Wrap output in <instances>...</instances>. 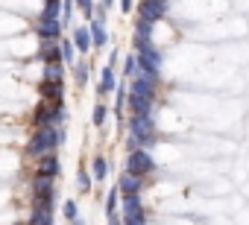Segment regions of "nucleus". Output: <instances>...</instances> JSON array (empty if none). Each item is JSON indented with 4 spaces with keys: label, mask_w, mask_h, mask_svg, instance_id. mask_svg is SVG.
I'll return each instance as SVG.
<instances>
[{
    "label": "nucleus",
    "mask_w": 249,
    "mask_h": 225,
    "mask_svg": "<svg viewBox=\"0 0 249 225\" xmlns=\"http://www.w3.org/2000/svg\"><path fill=\"white\" fill-rule=\"evenodd\" d=\"M59 144V132L53 129V126H38V132L30 138V144H27V152L30 155H36V158H41L44 152H53V146Z\"/></svg>",
    "instance_id": "f257e3e1"
},
{
    "label": "nucleus",
    "mask_w": 249,
    "mask_h": 225,
    "mask_svg": "<svg viewBox=\"0 0 249 225\" xmlns=\"http://www.w3.org/2000/svg\"><path fill=\"white\" fill-rule=\"evenodd\" d=\"M36 126H56L65 120V105L62 99H44L38 108H36Z\"/></svg>",
    "instance_id": "f03ea898"
},
{
    "label": "nucleus",
    "mask_w": 249,
    "mask_h": 225,
    "mask_svg": "<svg viewBox=\"0 0 249 225\" xmlns=\"http://www.w3.org/2000/svg\"><path fill=\"white\" fill-rule=\"evenodd\" d=\"M156 170V164H153V158L144 152V149H132L129 152V161H126V173H135V176H150Z\"/></svg>",
    "instance_id": "7ed1b4c3"
},
{
    "label": "nucleus",
    "mask_w": 249,
    "mask_h": 225,
    "mask_svg": "<svg viewBox=\"0 0 249 225\" xmlns=\"http://www.w3.org/2000/svg\"><path fill=\"white\" fill-rule=\"evenodd\" d=\"M123 225H144V208H141L138 193L123 199Z\"/></svg>",
    "instance_id": "20e7f679"
},
{
    "label": "nucleus",
    "mask_w": 249,
    "mask_h": 225,
    "mask_svg": "<svg viewBox=\"0 0 249 225\" xmlns=\"http://www.w3.org/2000/svg\"><path fill=\"white\" fill-rule=\"evenodd\" d=\"M132 138L138 144H153L156 135H153V117L150 114H135L132 117Z\"/></svg>",
    "instance_id": "39448f33"
},
{
    "label": "nucleus",
    "mask_w": 249,
    "mask_h": 225,
    "mask_svg": "<svg viewBox=\"0 0 249 225\" xmlns=\"http://www.w3.org/2000/svg\"><path fill=\"white\" fill-rule=\"evenodd\" d=\"M138 50H141V70L156 73V70H159V62H161L159 50H156L150 41H138Z\"/></svg>",
    "instance_id": "423d86ee"
},
{
    "label": "nucleus",
    "mask_w": 249,
    "mask_h": 225,
    "mask_svg": "<svg viewBox=\"0 0 249 225\" xmlns=\"http://www.w3.org/2000/svg\"><path fill=\"white\" fill-rule=\"evenodd\" d=\"M167 12V0H141V18L156 24L159 18H164Z\"/></svg>",
    "instance_id": "0eeeda50"
},
{
    "label": "nucleus",
    "mask_w": 249,
    "mask_h": 225,
    "mask_svg": "<svg viewBox=\"0 0 249 225\" xmlns=\"http://www.w3.org/2000/svg\"><path fill=\"white\" fill-rule=\"evenodd\" d=\"M30 225H53V202L36 199V205H33V222Z\"/></svg>",
    "instance_id": "6e6552de"
},
{
    "label": "nucleus",
    "mask_w": 249,
    "mask_h": 225,
    "mask_svg": "<svg viewBox=\"0 0 249 225\" xmlns=\"http://www.w3.org/2000/svg\"><path fill=\"white\" fill-rule=\"evenodd\" d=\"M36 32L41 38H62V21L59 18H38Z\"/></svg>",
    "instance_id": "1a4fd4ad"
},
{
    "label": "nucleus",
    "mask_w": 249,
    "mask_h": 225,
    "mask_svg": "<svg viewBox=\"0 0 249 225\" xmlns=\"http://www.w3.org/2000/svg\"><path fill=\"white\" fill-rule=\"evenodd\" d=\"M33 193L36 199H44V202H53V176H36L33 178Z\"/></svg>",
    "instance_id": "9d476101"
},
{
    "label": "nucleus",
    "mask_w": 249,
    "mask_h": 225,
    "mask_svg": "<svg viewBox=\"0 0 249 225\" xmlns=\"http://www.w3.org/2000/svg\"><path fill=\"white\" fill-rule=\"evenodd\" d=\"M141 187H144V178H141V176H135V173H126V176L120 178V184H117V190H120L123 196L141 193Z\"/></svg>",
    "instance_id": "9b49d317"
},
{
    "label": "nucleus",
    "mask_w": 249,
    "mask_h": 225,
    "mask_svg": "<svg viewBox=\"0 0 249 225\" xmlns=\"http://www.w3.org/2000/svg\"><path fill=\"white\" fill-rule=\"evenodd\" d=\"M38 173L41 176H59V158L50 155V152H44L41 161H38Z\"/></svg>",
    "instance_id": "f8f14e48"
},
{
    "label": "nucleus",
    "mask_w": 249,
    "mask_h": 225,
    "mask_svg": "<svg viewBox=\"0 0 249 225\" xmlns=\"http://www.w3.org/2000/svg\"><path fill=\"white\" fill-rule=\"evenodd\" d=\"M73 47H76L79 53H88V50H91V32H88L85 27H76V30H73Z\"/></svg>",
    "instance_id": "ddd939ff"
},
{
    "label": "nucleus",
    "mask_w": 249,
    "mask_h": 225,
    "mask_svg": "<svg viewBox=\"0 0 249 225\" xmlns=\"http://www.w3.org/2000/svg\"><path fill=\"white\" fill-rule=\"evenodd\" d=\"M62 94H65L62 82H41V96L44 99H62Z\"/></svg>",
    "instance_id": "4468645a"
},
{
    "label": "nucleus",
    "mask_w": 249,
    "mask_h": 225,
    "mask_svg": "<svg viewBox=\"0 0 249 225\" xmlns=\"http://www.w3.org/2000/svg\"><path fill=\"white\" fill-rule=\"evenodd\" d=\"M65 70H62V62H47L44 64V82H62Z\"/></svg>",
    "instance_id": "2eb2a0df"
},
{
    "label": "nucleus",
    "mask_w": 249,
    "mask_h": 225,
    "mask_svg": "<svg viewBox=\"0 0 249 225\" xmlns=\"http://www.w3.org/2000/svg\"><path fill=\"white\" fill-rule=\"evenodd\" d=\"M150 102H153V99H147V96L129 94V105H132V111H135V114H150Z\"/></svg>",
    "instance_id": "dca6fc26"
},
{
    "label": "nucleus",
    "mask_w": 249,
    "mask_h": 225,
    "mask_svg": "<svg viewBox=\"0 0 249 225\" xmlns=\"http://www.w3.org/2000/svg\"><path fill=\"white\" fill-rule=\"evenodd\" d=\"M88 32H91V44H97V47H103V44L108 41V38H106V30H103V21H94Z\"/></svg>",
    "instance_id": "f3484780"
},
{
    "label": "nucleus",
    "mask_w": 249,
    "mask_h": 225,
    "mask_svg": "<svg viewBox=\"0 0 249 225\" xmlns=\"http://www.w3.org/2000/svg\"><path fill=\"white\" fill-rule=\"evenodd\" d=\"M117 85H114V70L111 67H106L103 70V79H100V94H108V91H114Z\"/></svg>",
    "instance_id": "a211bd4d"
},
{
    "label": "nucleus",
    "mask_w": 249,
    "mask_h": 225,
    "mask_svg": "<svg viewBox=\"0 0 249 225\" xmlns=\"http://www.w3.org/2000/svg\"><path fill=\"white\" fill-rule=\"evenodd\" d=\"M106 170H108L106 158H94V178H106Z\"/></svg>",
    "instance_id": "6ab92c4d"
},
{
    "label": "nucleus",
    "mask_w": 249,
    "mask_h": 225,
    "mask_svg": "<svg viewBox=\"0 0 249 225\" xmlns=\"http://www.w3.org/2000/svg\"><path fill=\"white\" fill-rule=\"evenodd\" d=\"M76 184H79V190L85 193V190H91V176L85 173V170H79V176H76Z\"/></svg>",
    "instance_id": "aec40b11"
},
{
    "label": "nucleus",
    "mask_w": 249,
    "mask_h": 225,
    "mask_svg": "<svg viewBox=\"0 0 249 225\" xmlns=\"http://www.w3.org/2000/svg\"><path fill=\"white\" fill-rule=\"evenodd\" d=\"M59 47H62V59L65 62H73V44L71 41H59Z\"/></svg>",
    "instance_id": "412c9836"
},
{
    "label": "nucleus",
    "mask_w": 249,
    "mask_h": 225,
    "mask_svg": "<svg viewBox=\"0 0 249 225\" xmlns=\"http://www.w3.org/2000/svg\"><path fill=\"white\" fill-rule=\"evenodd\" d=\"M106 123V105H97L94 108V126H103Z\"/></svg>",
    "instance_id": "4be33fe9"
},
{
    "label": "nucleus",
    "mask_w": 249,
    "mask_h": 225,
    "mask_svg": "<svg viewBox=\"0 0 249 225\" xmlns=\"http://www.w3.org/2000/svg\"><path fill=\"white\" fill-rule=\"evenodd\" d=\"M73 73H76V82H79V85H85V82H88V67H85V64H76V70H73Z\"/></svg>",
    "instance_id": "5701e85b"
},
{
    "label": "nucleus",
    "mask_w": 249,
    "mask_h": 225,
    "mask_svg": "<svg viewBox=\"0 0 249 225\" xmlns=\"http://www.w3.org/2000/svg\"><path fill=\"white\" fill-rule=\"evenodd\" d=\"M76 6L82 9V15H88V18L94 15V3H91V0H76Z\"/></svg>",
    "instance_id": "b1692460"
},
{
    "label": "nucleus",
    "mask_w": 249,
    "mask_h": 225,
    "mask_svg": "<svg viewBox=\"0 0 249 225\" xmlns=\"http://www.w3.org/2000/svg\"><path fill=\"white\" fill-rule=\"evenodd\" d=\"M123 70H126V76H132V73L138 70V56H129V59H126V67H123Z\"/></svg>",
    "instance_id": "393cba45"
},
{
    "label": "nucleus",
    "mask_w": 249,
    "mask_h": 225,
    "mask_svg": "<svg viewBox=\"0 0 249 225\" xmlns=\"http://www.w3.org/2000/svg\"><path fill=\"white\" fill-rule=\"evenodd\" d=\"M117 196H120V190H117V187H114V190H111V193H108V202H106V210H108V213H111V210H114V205H117Z\"/></svg>",
    "instance_id": "a878e982"
},
{
    "label": "nucleus",
    "mask_w": 249,
    "mask_h": 225,
    "mask_svg": "<svg viewBox=\"0 0 249 225\" xmlns=\"http://www.w3.org/2000/svg\"><path fill=\"white\" fill-rule=\"evenodd\" d=\"M65 216H68V219L76 216V202H65Z\"/></svg>",
    "instance_id": "bb28decb"
},
{
    "label": "nucleus",
    "mask_w": 249,
    "mask_h": 225,
    "mask_svg": "<svg viewBox=\"0 0 249 225\" xmlns=\"http://www.w3.org/2000/svg\"><path fill=\"white\" fill-rule=\"evenodd\" d=\"M108 225H123V219H120V216L111 210V213H108Z\"/></svg>",
    "instance_id": "cd10ccee"
},
{
    "label": "nucleus",
    "mask_w": 249,
    "mask_h": 225,
    "mask_svg": "<svg viewBox=\"0 0 249 225\" xmlns=\"http://www.w3.org/2000/svg\"><path fill=\"white\" fill-rule=\"evenodd\" d=\"M132 3H135V0H120V6H123V12H132Z\"/></svg>",
    "instance_id": "c85d7f7f"
},
{
    "label": "nucleus",
    "mask_w": 249,
    "mask_h": 225,
    "mask_svg": "<svg viewBox=\"0 0 249 225\" xmlns=\"http://www.w3.org/2000/svg\"><path fill=\"white\" fill-rule=\"evenodd\" d=\"M71 225H85V222H82V219H76V216H73V219H71Z\"/></svg>",
    "instance_id": "c756f323"
},
{
    "label": "nucleus",
    "mask_w": 249,
    "mask_h": 225,
    "mask_svg": "<svg viewBox=\"0 0 249 225\" xmlns=\"http://www.w3.org/2000/svg\"><path fill=\"white\" fill-rule=\"evenodd\" d=\"M111 3H114V0H103V6H106V9H108V6H111Z\"/></svg>",
    "instance_id": "7c9ffc66"
}]
</instances>
